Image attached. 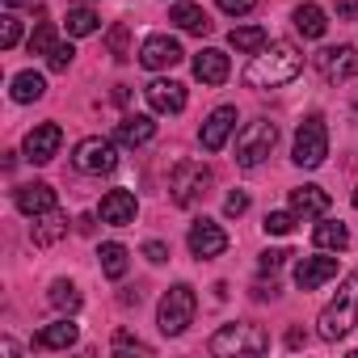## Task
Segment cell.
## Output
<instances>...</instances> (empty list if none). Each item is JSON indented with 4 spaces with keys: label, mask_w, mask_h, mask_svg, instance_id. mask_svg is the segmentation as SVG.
<instances>
[{
    "label": "cell",
    "mask_w": 358,
    "mask_h": 358,
    "mask_svg": "<svg viewBox=\"0 0 358 358\" xmlns=\"http://www.w3.org/2000/svg\"><path fill=\"white\" fill-rule=\"evenodd\" d=\"M299 72H303V51H299L295 43L278 38V43H266V47L249 59L245 85H249V89H282V85H291Z\"/></svg>",
    "instance_id": "cell-1"
},
{
    "label": "cell",
    "mask_w": 358,
    "mask_h": 358,
    "mask_svg": "<svg viewBox=\"0 0 358 358\" xmlns=\"http://www.w3.org/2000/svg\"><path fill=\"white\" fill-rule=\"evenodd\" d=\"M354 324H358V270L341 278L337 295H333V299L320 308V320H316V329H320V337H324V341H341V337H345Z\"/></svg>",
    "instance_id": "cell-2"
},
{
    "label": "cell",
    "mask_w": 358,
    "mask_h": 358,
    "mask_svg": "<svg viewBox=\"0 0 358 358\" xmlns=\"http://www.w3.org/2000/svg\"><path fill=\"white\" fill-rule=\"evenodd\" d=\"M194 312H199V295L190 282H177L160 295V308H156V324L164 337H182L190 324H194Z\"/></svg>",
    "instance_id": "cell-3"
},
{
    "label": "cell",
    "mask_w": 358,
    "mask_h": 358,
    "mask_svg": "<svg viewBox=\"0 0 358 358\" xmlns=\"http://www.w3.org/2000/svg\"><path fill=\"white\" fill-rule=\"evenodd\" d=\"M274 143H278V127H274V122H266V118L245 122L241 135H236V164H241V169H257V164L274 152Z\"/></svg>",
    "instance_id": "cell-4"
},
{
    "label": "cell",
    "mask_w": 358,
    "mask_h": 358,
    "mask_svg": "<svg viewBox=\"0 0 358 358\" xmlns=\"http://www.w3.org/2000/svg\"><path fill=\"white\" fill-rule=\"evenodd\" d=\"M324 156H329V131H324V118H320V114H312V118H303V122H299V131H295L291 160H295L299 169H320V164H324Z\"/></svg>",
    "instance_id": "cell-5"
},
{
    "label": "cell",
    "mask_w": 358,
    "mask_h": 358,
    "mask_svg": "<svg viewBox=\"0 0 358 358\" xmlns=\"http://www.w3.org/2000/svg\"><path fill=\"white\" fill-rule=\"evenodd\" d=\"M207 186H211V169L203 160H182L169 177V194L177 207H194L199 199H207Z\"/></svg>",
    "instance_id": "cell-6"
},
{
    "label": "cell",
    "mask_w": 358,
    "mask_h": 358,
    "mask_svg": "<svg viewBox=\"0 0 358 358\" xmlns=\"http://www.w3.org/2000/svg\"><path fill=\"white\" fill-rule=\"evenodd\" d=\"M72 164H76V173H89V177L114 173L118 169V143L106 139V135H85L72 148Z\"/></svg>",
    "instance_id": "cell-7"
},
{
    "label": "cell",
    "mask_w": 358,
    "mask_h": 358,
    "mask_svg": "<svg viewBox=\"0 0 358 358\" xmlns=\"http://www.w3.org/2000/svg\"><path fill=\"white\" fill-rule=\"evenodd\" d=\"M211 354H266L270 350V337H266V329L262 324H224L215 337H211V345H207Z\"/></svg>",
    "instance_id": "cell-8"
},
{
    "label": "cell",
    "mask_w": 358,
    "mask_h": 358,
    "mask_svg": "<svg viewBox=\"0 0 358 358\" xmlns=\"http://www.w3.org/2000/svg\"><path fill=\"white\" fill-rule=\"evenodd\" d=\"M316 72L329 80V85H345L358 76V47L354 43H341V47H324L316 55Z\"/></svg>",
    "instance_id": "cell-9"
},
{
    "label": "cell",
    "mask_w": 358,
    "mask_h": 358,
    "mask_svg": "<svg viewBox=\"0 0 358 358\" xmlns=\"http://www.w3.org/2000/svg\"><path fill=\"white\" fill-rule=\"evenodd\" d=\"M59 143H64V131H59V122H38V127L26 135V143H22V156H26L30 164H51V160L59 156Z\"/></svg>",
    "instance_id": "cell-10"
},
{
    "label": "cell",
    "mask_w": 358,
    "mask_h": 358,
    "mask_svg": "<svg viewBox=\"0 0 358 358\" xmlns=\"http://www.w3.org/2000/svg\"><path fill=\"white\" fill-rule=\"evenodd\" d=\"M182 59H186L182 43H177V38H169V34H152V38L139 47V64H143L148 72H164V68H177Z\"/></svg>",
    "instance_id": "cell-11"
},
{
    "label": "cell",
    "mask_w": 358,
    "mask_h": 358,
    "mask_svg": "<svg viewBox=\"0 0 358 358\" xmlns=\"http://www.w3.org/2000/svg\"><path fill=\"white\" fill-rule=\"evenodd\" d=\"M236 106H220V110H211L207 114V122H203V131H199V143H203V152H220L228 139H232V131H236Z\"/></svg>",
    "instance_id": "cell-12"
},
{
    "label": "cell",
    "mask_w": 358,
    "mask_h": 358,
    "mask_svg": "<svg viewBox=\"0 0 358 358\" xmlns=\"http://www.w3.org/2000/svg\"><path fill=\"white\" fill-rule=\"evenodd\" d=\"M186 245H190V253H194L199 262H207V257H220V253L228 249V232H224L215 220H199V224H190Z\"/></svg>",
    "instance_id": "cell-13"
},
{
    "label": "cell",
    "mask_w": 358,
    "mask_h": 358,
    "mask_svg": "<svg viewBox=\"0 0 358 358\" xmlns=\"http://www.w3.org/2000/svg\"><path fill=\"white\" fill-rule=\"evenodd\" d=\"M97 215H101V224H110V228H127V224H135V215H139V199H135L131 190H110V194L101 199Z\"/></svg>",
    "instance_id": "cell-14"
},
{
    "label": "cell",
    "mask_w": 358,
    "mask_h": 358,
    "mask_svg": "<svg viewBox=\"0 0 358 358\" xmlns=\"http://www.w3.org/2000/svg\"><path fill=\"white\" fill-rule=\"evenodd\" d=\"M333 278H337V257H303L295 266V287L299 291H320Z\"/></svg>",
    "instance_id": "cell-15"
},
{
    "label": "cell",
    "mask_w": 358,
    "mask_h": 358,
    "mask_svg": "<svg viewBox=\"0 0 358 358\" xmlns=\"http://www.w3.org/2000/svg\"><path fill=\"white\" fill-rule=\"evenodd\" d=\"M143 93H148V106L156 114H182L186 110V85H177V80H152Z\"/></svg>",
    "instance_id": "cell-16"
},
{
    "label": "cell",
    "mask_w": 358,
    "mask_h": 358,
    "mask_svg": "<svg viewBox=\"0 0 358 358\" xmlns=\"http://www.w3.org/2000/svg\"><path fill=\"white\" fill-rule=\"evenodd\" d=\"M17 211L30 215V220L55 211V190H51L47 182H26V186H17Z\"/></svg>",
    "instance_id": "cell-17"
},
{
    "label": "cell",
    "mask_w": 358,
    "mask_h": 358,
    "mask_svg": "<svg viewBox=\"0 0 358 358\" xmlns=\"http://www.w3.org/2000/svg\"><path fill=\"white\" fill-rule=\"evenodd\" d=\"M232 76V64H228V55L224 51H215V47H207V51H199L194 55V80H203V85H224Z\"/></svg>",
    "instance_id": "cell-18"
},
{
    "label": "cell",
    "mask_w": 358,
    "mask_h": 358,
    "mask_svg": "<svg viewBox=\"0 0 358 358\" xmlns=\"http://www.w3.org/2000/svg\"><path fill=\"white\" fill-rule=\"evenodd\" d=\"M291 211L299 220H324L329 215V194L320 186H299V190H291Z\"/></svg>",
    "instance_id": "cell-19"
},
{
    "label": "cell",
    "mask_w": 358,
    "mask_h": 358,
    "mask_svg": "<svg viewBox=\"0 0 358 358\" xmlns=\"http://www.w3.org/2000/svg\"><path fill=\"white\" fill-rule=\"evenodd\" d=\"M76 337H80V329L64 316V320H55V324H43V329L34 333V345H38V350H72Z\"/></svg>",
    "instance_id": "cell-20"
},
{
    "label": "cell",
    "mask_w": 358,
    "mask_h": 358,
    "mask_svg": "<svg viewBox=\"0 0 358 358\" xmlns=\"http://www.w3.org/2000/svg\"><path fill=\"white\" fill-rule=\"evenodd\" d=\"M169 22L177 30H186V34H211V17L203 5H190V0H182V5H173L169 9Z\"/></svg>",
    "instance_id": "cell-21"
},
{
    "label": "cell",
    "mask_w": 358,
    "mask_h": 358,
    "mask_svg": "<svg viewBox=\"0 0 358 358\" xmlns=\"http://www.w3.org/2000/svg\"><path fill=\"white\" fill-rule=\"evenodd\" d=\"M30 236H34V245L38 249H51L55 241H64L68 236V215L55 207V211H47V215H38L34 220V228H30Z\"/></svg>",
    "instance_id": "cell-22"
},
{
    "label": "cell",
    "mask_w": 358,
    "mask_h": 358,
    "mask_svg": "<svg viewBox=\"0 0 358 358\" xmlns=\"http://www.w3.org/2000/svg\"><path fill=\"white\" fill-rule=\"evenodd\" d=\"M152 135H156V122H152L148 114H127V118L118 122V131H114V139L127 143V148H143Z\"/></svg>",
    "instance_id": "cell-23"
},
{
    "label": "cell",
    "mask_w": 358,
    "mask_h": 358,
    "mask_svg": "<svg viewBox=\"0 0 358 358\" xmlns=\"http://www.w3.org/2000/svg\"><path fill=\"white\" fill-rule=\"evenodd\" d=\"M43 93H47V80L34 72V68H26V72H17L13 80H9V97L17 101V106H30V101H43Z\"/></svg>",
    "instance_id": "cell-24"
},
{
    "label": "cell",
    "mask_w": 358,
    "mask_h": 358,
    "mask_svg": "<svg viewBox=\"0 0 358 358\" xmlns=\"http://www.w3.org/2000/svg\"><path fill=\"white\" fill-rule=\"evenodd\" d=\"M97 257H101V274H106L110 282H122V278H127V266H131V253H127V245H118V241H106V245L97 249Z\"/></svg>",
    "instance_id": "cell-25"
},
{
    "label": "cell",
    "mask_w": 358,
    "mask_h": 358,
    "mask_svg": "<svg viewBox=\"0 0 358 358\" xmlns=\"http://www.w3.org/2000/svg\"><path fill=\"white\" fill-rule=\"evenodd\" d=\"M295 30L303 34V38H324V30H329V17H324V9L320 5H312V0H303V5L295 9Z\"/></svg>",
    "instance_id": "cell-26"
},
{
    "label": "cell",
    "mask_w": 358,
    "mask_h": 358,
    "mask_svg": "<svg viewBox=\"0 0 358 358\" xmlns=\"http://www.w3.org/2000/svg\"><path fill=\"white\" fill-rule=\"evenodd\" d=\"M312 241H316V249H324V253H341V249L350 245V232H345L341 220H320L316 232H312Z\"/></svg>",
    "instance_id": "cell-27"
},
{
    "label": "cell",
    "mask_w": 358,
    "mask_h": 358,
    "mask_svg": "<svg viewBox=\"0 0 358 358\" xmlns=\"http://www.w3.org/2000/svg\"><path fill=\"white\" fill-rule=\"evenodd\" d=\"M47 299H51V308H55V312H64V316L80 312V287H76V282H68V278H55Z\"/></svg>",
    "instance_id": "cell-28"
},
{
    "label": "cell",
    "mask_w": 358,
    "mask_h": 358,
    "mask_svg": "<svg viewBox=\"0 0 358 358\" xmlns=\"http://www.w3.org/2000/svg\"><path fill=\"white\" fill-rule=\"evenodd\" d=\"M228 43H232L241 55H257V51L270 43V34H266L262 26H236V30L228 34Z\"/></svg>",
    "instance_id": "cell-29"
},
{
    "label": "cell",
    "mask_w": 358,
    "mask_h": 358,
    "mask_svg": "<svg viewBox=\"0 0 358 358\" xmlns=\"http://www.w3.org/2000/svg\"><path fill=\"white\" fill-rule=\"evenodd\" d=\"M101 22H97V13H93V5H76V9H68V38H85V34H93Z\"/></svg>",
    "instance_id": "cell-30"
},
{
    "label": "cell",
    "mask_w": 358,
    "mask_h": 358,
    "mask_svg": "<svg viewBox=\"0 0 358 358\" xmlns=\"http://www.w3.org/2000/svg\"><path fill=\"white\" fill-rule=\"evenodd\" d=\"M106 47H110V55H114V59H131V30H127L122 22H118V26H110Z\"/></svg>",
    "instance_id": "cell-31"
},
{
    "label": "cell",
    "mask_w": 358,
    "mask_h": 358,
    "mask_svg": "<svg viewBox=\"0 0 358 358\" xmlns=\"http://www.w3.org/2000/svg\"><path fill=\"white\" fill-rule=\"evenodd\" d=\"M26 47H30V55H51V47H55V30H51V22H38Z\"/></svg>",
    "instance_id": "cell-32"
},
{
    "label": "cell",
    "mask_w": 358,
    "mask_h": 358,
    "mask_svg": "<svg viewBox=\"0 0 358 358\" xmlns=\"http://www.w3.org/2000/svg\"><path fill=\"white\" fill-rule=\"evenodd\" d=\"M295 220H299L295 211H270L262 228H266V236H287V232L295 228Z\"/></svg>",
    "instance_id": "cell-33"
},
{
    "label": "cell",
    "mask_w": 358,
    "mask_h": 358,
    "mask_svg": "<svg viewBox=\"0 0 358 358\" xmlns=\"http://www.w3.org/2000/svg\"><path fill=\"white\" fill-rule=\"evenodd\" d=\"M72 59H76V47H72V43H55L51 55H47V68H51V72H68Z\"/></svg>",
    "instance_id": "cell-34"
},
{
    "label": "cell",
    "mask_w": 358,
    "mask_h": 358,
    "mask_svg": "<svg viewBox=\"0 0 358 358\" xmlns=\"http://www.w3.org/2000/svg\"><path fill=\"white\" fill-rule=\"evenodd\" d=\"M17 43H22V22L9 13L5 22H0V51H13Z\"/></svg>",
    "instance_id": "cell-35"
},
{
    "label": "cell",
    "mask_w": 358,
    "mask_h": 358,
    "mask_svg": "<svg viewBox=\"0 0 358 358\" xmlns=\"http://www.w3.org/2000/svg\"><path fill=\"white\" fill-rule=\"evenodd\" d=\"M245 211H249V194H245V190H232V194L224 199V215H228V220H241Z\"/></svg>",
    "instance_id": "cell-36"
},
{
    "label": "cell",
    "mask_w": 358,
    "mask_h": 358,
    "mask_svg": "<svg viewBox=\"0 0 358 358\" xmlns=\"http://www.w3.org/2000/svg\"><path fill=\"white\" fill-rule=\"evenodd\" d=\"M287 257H291L287 249H266V253H262V262H257V270H262V274H278Z\"/></svg>",
    "instance_id": "cell-37"
},
{
    "label": "cell",
    "mask_w": 358,
    "mask_h": 358,
    "mask_svg": "<svg viewBox=\"0 0 358 358\" xmlns=\"http://www.w3.org/2000/svg\"><path fill=\"white\" fill-rule=\"evenodd\" d=\"M114 350H118V354H122V350L152 354V345H148V341H139V337H135V333H127V329H118V333H114Z\"/></svg>",
    "instance_id": "cell-38"
},
{
    "label": "cell",
    "mask_w": 358,
    "mask_h": 358,
    "mask_svg": "<svg viewBox=\"0 0 358 358\" xmlns=\"http://www.w3.org/2000/svg\"><path fill=\"white\" fill-rule=\"evenodd\" d=\"M220 9H224L228 17H245V13L257 9V0H220Z\"/></svg>",
    "instance_id": "cell-39"
},
{
    "label": "cell",
    "mask_w": 358,
    "mask_h": 358,
    "mask_svg": "<svg viewBox=\"0 0 358 358\" xmlns=\"http://www.w3.org/2000/svg\"><path fill=\"white\" fill-rule=\"evenodd\" d=\"M143 257H148L152 266H160V262H169V245H164V241H148V245H143Z\"/></svg>",
    "instance_id": "cell-40"
},
{
    "label": "cell",
    "mask_w": 358,
    "mask_h": 358,
    "mask_svg": "<svg viewBox=\"0 0 358 358\" xmlns=\"http://www.w3.org/2000/svg\"><path fill=\"white\" fill-rule=\"evenodd\" d=\"M333 9H337V17L354 22V17H358V0H333Z\"/></svg>",
    "instance_id": "cell-41"
},
{
    "label": "cell",
    "mask_w": 358,
    "mask_h": 358,
    "mask_svg": "<svg viewBox=\"0 0 358 358\" xmlns=\"http://www.w3.org/2000/svg\"><path fill=\"white\" fill-rule=\"evenodd\" d=\"M303 341H308V337H303V333H299V329H291V333H287V345H291V350H299V345H303Z\"/></svg>",
    "instance_id": "cell-42"
},
{
    "label": "cell",
    "mask_w": 358,
    "mask_h": 358,
    "mask_svg": "<svg viewBox=\"0 0 358 358\" xmlns=\"http://www.w3.org/2000/svg\"><path fill=\"white\" fill-rule=\"evenodd\" d=\"M26 5H34V0H5V9H26Z\"/></svg>",
    "instance_id": "cell-43"
},
{
    "label": "cell",
    "mask_w": 358,
    "mask_h": 358,
    "mask_svg": "<svg viewBox=\"0 0 358 358\" xmlns=\"http://www.w3.org/2000/svg\"><path fill=\"white\" fill-rule=\"evenodd\" d=\"M68 5H93V0H68Z\"/></svg>",
    "instance_id": "cell-44"
},
{
    "label": "cell",
    "mask_w": 358,
    "mask_h": 358,
    "mask_svg": "<svg viewBox=\"0 0 358 358\" xmlns=\"http://www.w3.org/2000/svg\"><path fill=\"white\" fill-rule=\"evenodd\" d=\"M354 207H358V190H354Z\"/></svg>",
    "instance_id": "cell-45"
}]
</instances>
